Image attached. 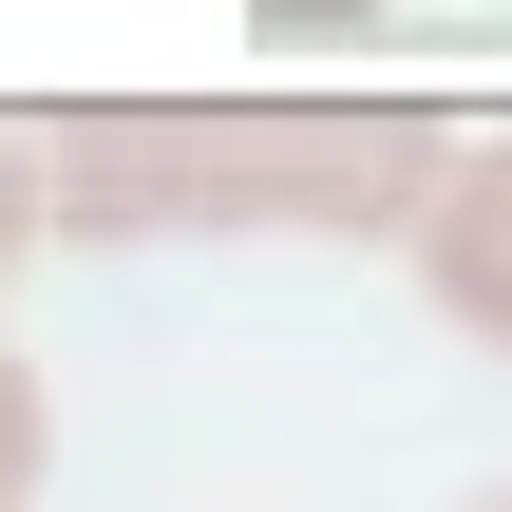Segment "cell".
I'll use <instances>...</instances> for the list:
<instances>
[{
    "mask_svg": "<svg viewBox=\"0 0 512 512\" xmlns=\"http://www.w3.org/2000/svg\"><path fill=\"white\" fill-rule=\"evenodd\" d=\"M323 19H380V0H266V38H323Z\"/></svg>",
    "mask_w": 512,
    "mask_h": 512,
    "instance_id": "6",
    "label": "cell"
},
{
    "mask_svg": "<svg viewBox=\"0 0 512 512\" xmlns=\"http://www.w3.org/2000/svg\"><path fill=\"white\" fill-rule=\"evenodd\" d=\"M57 171V228H228V95H95L38 133Z\"/></svg>",
    "mask_w": 512,
    "mask_h": 512,
    "instance_id": "2",
    "label": "cell"
},
{
    "mask_svg": "<svg viewBox=\"0 0 512 512\" xmlns=\"http://www.w3.org/2000/svg\"><path fill=\"white\" fill-rule=\"evenodd\" d=\"M399 247H418V285H437V304H456V323H475V342L512 361V133H456L437 209H418Z\"/></svg>",
    "mask_w": 512,
    "mask_h": 512,
    "instance_id": "3",
    "label": "cell"
},
{
    "mask_svg": "<svg viewBox=\"0 0 512 512\" xmlns=\"http://www.w3.org/2000/svg\"><path fill=\"white\" fill-rule=\"evenodd\" d=\"M38 228H57V171H38V133H0V266H19Z\"/></svg>",
    "mask_w": 512,
    "mask_h": 512,
    "instance_id": "4",
    "label": "cell"
},
{
    "mask_svg": "<svg viewBox=\"0 0 512 512\" xmlns=\"http://www.w3.org/2000/svg\"><path fill=\"white\" fill-rule=\"evenodd\" d=\"M475 512H512V494H475Z\"/></svg>",
    "mask_w": 512,
    "mask_h": 512,
    "instance_id": "7",
    "label": "cell"
},
{
    "mask_svg": "<svg viewBox=\"0 0 512 512\" xmlns=\"http://www.w3.org/2000/svg\"><path fill=\"white\" fill-rule=\"evenodd\" d=\"M456 133L418 95H228V228H418Z\"/></svg>",
    "mask_w": 512,
    "mask_h": 512,
    "instance_id": "1",
    "label": "cell"
},
{
    "mask_svg": "<svg viewBox=\"0 0 512 512\" xmlns=\"http://www.w3.org/2000/svg\"><path fill=\"white\" fill-rule=\"evenodd\" d=\"M0 512H38V380L0 361Z\"/></svg>",
    "mask_w": 512,
    "mask_h": 512,
    "instance_id": "5",
    "label": "cell"
}]
</instances>
